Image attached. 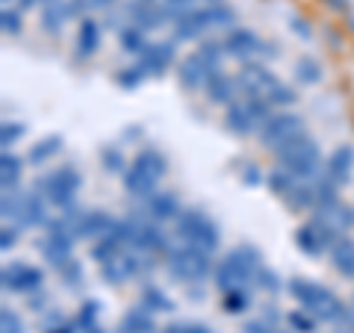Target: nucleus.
<instances>
[{"label": "nucleus", "mask_w": 354, "mask_h": 333, "mask_svg": "<svg viewBox=\"0 0 354 333\" xmlns=\"http://www.w3.org/2000/svg\"><path fill=\"white\" fill-rule=\"evenodd\" d=\"M286 292H290V298L298 307L307 310V313L319 321L339 325V321L348 316V307L342 304V298L334 289H328L325 283L307 280V277H292V280L286 283Z\"/></svg>", "instance_id": "obj_1"}, {"label": "nucleus", "mask_w": 354, "mask_h": 333, "mask_svg": "<svg viewBox=\"0 0 354 333\" xmlns=\"http://www.w3.org/2000/svg\"><path fill=\"white\" fill-rule=\"evenodd\" d=\"M260 265H263L260 248L248 245V242H242V245L230 248L225 257L216 263V272H213L216 289L221 295L234 292V289H248V283H254V277H257Z\"/></svg>", "instance_id": "obj_2"}, {"label": "nucleus", "mask_w": 354, "mask_h": 333, "mask_svg": "<svg viewBox=\"0 0 354 333\" xmlns=\"http://www.w3.org/2000/svg\"><path fill=\"white\" fill-rule=\"evenodd\" d=\"M165 174H169V160L157 148H142L130 160L127 171L121 174V183H124V192L133 198H151L160 189Z\"/></svg>", "instance_id": "obj_3"}, {"label": "nucleus", "mask_w": 354, "mask_h": 333, "mask_svg": "<svg viewBox=\"0 0 354 333\" xmlns=\"http://www.w3.org/2000/svg\"><path fill=\"white\" fill-rule=\"evenodd\" d=\"M274 160H278L281 169H286L290 174H295L298 180H313L325 171V160H322V148L319 142L310 136V133H301L292 142H286L278 151H272Z\"/></svg>", "instance_id": "obj_4"}, {"label": "nucleus", "mask_w": 354, "mask_h": 333, "mask_svg": "<svg viewBox=\"0 0 354 333\" xmlns=\"http://www.w3.org/2000/svg\"><path fill=\"white\" fill-rule=\"evenodd\" d=\"M236 24V12L234 6L221 3H204V6H195L189 9L186 15H180L174 21V41H189V39H198L204 36L207 30H216V27H234Z\"/></svg>", "instance_id": "obj_5"}, {"label": "nucleus", "mask_w": 354, "mask_h": 333, "mask_svg": "<svg viewBox=\"0 0 354 333\" xmlns=\"http://www.w3.org/2000/svg\"><path fill=\"white\" fill-rule=\"evenodd\" d=\"M165 269L174 280H180L186 286H195L201 283L204 277H209L216 272V263H213V254L204 251V248H195V245H174L165 251Z\"/></svg>", "instance_id": "obj_6"}, {"label": "nucleus", "mask_w": 354, "mask_h": 333, "mask_svg": "<svg viewBox=\"0 0 354 333\" xmlns=\"http://www.w3.org/2000/svg\"><path fill=\"white\" fill-rule=\"evenodd\" d=\"M174 233L186 245L204 248L209 254H216L221 248V230L204 209H183V213L174 218Z\"/></svg>", "instance_id": "obj_7"}, {"label": "nucleus", "mask_w": 354, "mask_h": 333, "mask_svg": "<svg viewBox=\"0 0 354 333\" xmlns=\"http://www.w3.org/2000/svg\"><path fill=\"white\" fill-rule=\"evenodd\" d=\"M3 218H15L21 227H44L48 225V198L36 186L32 192H3Z\"/></svg>", "instance_id": "obj_8"}, {"label": "nucleus", "mask_w": 354, "mask_h": 333, "mask_svg": "<svg viewBox=\"0 0 354 333\" xmlns=\"http://www.w3.org/2000/svg\"><path fill=\"white\" fill-rule=\"evenodd\" d=\"M269 115H272L269 101L254 97V95H242L234 104H227L225 124L236 136H251V133H260V127L269 121Z\"/></svg>", "instance_id": "obj_9"}, {"label": "nucleus", "mask_w": 354, "mask_h": 333, "mask_svg": "<svg viewBox=\"0 0 354 333\" xmlns=\"http://www.w3.org/2000/svg\"><path fill=\"white\" fill-rule=\"evenodd\" d=\"M36 189H39L44 198H48V204L65 209V207L74 204L77 192L83 189V174L71 162L68 165H59V169H53V171H48L44 177H39Z\"/></svg>", "instance_id": "obj_10"}, {"label": "nucleus", "mask_w": 354, "mask_h": 333, "mask_svg": "<svg viewBox=\"0 0 354 333\" xmlns=\"http://www.w3.org/2000/svg\"><path fill=\"white\" fill-rule=\"evenodd\" d=\"M339 236H346V233L339 227H334L322 216H313L310 221H304V225H298L292 233L295 248L301 254H307V257H322V254H328L339 242Z\"/></svg>", "instance_id": "obj_11"}, {"label": "nucleus", "mask_w": 354, "mask_h": 333, "mask_svg": "<svg viewBox=\"0 0 354 333\" xmlns=\"http://www.w3.org/2000/svg\"><path fill=\"white\" fill-rule=\"evenodd\" d=\"M74 242H77V236L59 216V218H50L48 225H44V236L39 239V251L53 269H62L65 263L74 260Z\"/></svg>", "instance_id": "obj_12"}, {"label": "nucleus", "mask_w": 354, "mask_h": 333, "mask_svg": "<svg viewBox=\"0 0 354 333\" xmlns=\"http://www.w3.org/2000/svg\"><path fill=\"white\" fill-rule=\"evenodd\" d=\"M221 48H225V57H234L239 62H248V59H266V57H274V44L263 41L257 32L248 30V27H230L227 36L221 39Z\"/></svg>", "instance_id": "obj_13"}, {"label": "nucleus", "mask_w": 354, "mask_h": 333, "mask_svg": "<svg viewBox=\"0 0 354 333\" xmlns=\"http://www.w3.org/2000/svg\"><path fill=\"white\" fill-rule=\"evenodd\" d=\"M301 133H307L304 127V118L298 113H290V109H278V113H272L269 121L260 127V142L266 151H278L281 145H286V142H292L295 136H301Z\"/></svg>", "instance_id": "obj_14"}, {"label": "nucleus", "mask_w": 354, "mask_h": 333, "mask_svg": "<svg viewBox=\"0 0 354 333\" xmlns=\"http://www.w3.org/2000/svg\"><path fill=\"white\" fill-rule=\"evenodd\" d=\"M62 221L71 227L77 239H92V242L101 239L115 225V218L106 209H77L74 204L62 209Z\"/></svg>", "instance_id": "obj_15"}, {"label": "nucleus", "mask_w": 354, "mask_h": 333, "mask_svg": "<svg viewBox=\"0 0 354 333\" xmlns=\"http://www.w3.org/2000/svg\"><path fill=\"white\" fill-rule=\"evenodd\" d=\"M148 260H145V254L136 251V248H121L115 257H109L104 263H97V272H101V280L109 283V286H121V283H127L130 277H139L142 272L148 269Z\"/></svg>", "instance_id": "obj_16"}, {"label": "nucleus", "mask_w": 354, "mask_h": 333, "mask_svg": "<svg viewBox=\"0 0 354 333\" xmlns=\"http://www.w3.org/2000/svg\"><path fill=\"white\" fill-rule=\"evenodd\" d=\"M0 283H3V292L30 295V292H39L44 286V272L39 265H30V263H12L3 269V274H0Z\"/></svg>", "instance_id": "obj_17"}, {"label": "nucleus", "mask_w": 354, "mask_h": 333, "mask_svg": "<svg viewBox=\"0 0 354 333\" xmlns=\"http://www.w3.org/2000/svg\"><path fill=\"white\" fill-rule=\"evenodd\" d=\"M236 83H239V95H254V97H269V92L274 86H278L281 80L274 77L260 59H248L242 62V68L236 74Z\"/></svg>", "instance_id": "obj_18"}, {"label": "nucleus", "mask_w": 354, "mask_h": 333, "mask_svg": "<svg viewBox=\"0 0 354 333\" xmlns=\"http://www.w3.org/2000/svg\"><path fill=\"white\" fill-rule=\"evenodd\" d=\"M130 248H136L142 254H165L171 245H169V236H165V230L160 227V221H153V218H145V221H139V218H133V245Z\"/></svg>", "instance_id": "obj_19"}, {"label": "nucleus", "mask_w": 354, "mask_h": 333, "mask_svg": "<svg viewBox=\"0 0 354 333\" xmlns=\"http://www.w3.org/2000/svg\"><path fill=\"white\" fill-rule=\"evenodd\" d=\"M127 21L136 24L139 30H157L171 18L162 9L160 0H133V3L127 6Z\"/></svg>", "instance_id": "obj_20"}, {"label": "nucleus", "mask_w": 354, "mask_h": 333, "mask_svg": "<svg viewBox=\"0 0 354 333\" xmlns=\"http://www.w3.org/2000/svg\"><path fill=\"white\" fill-rule=\"evenodd\" d=\"M174 62V39L169 41H148V48L139 53V68L145 71L148 77H157L162 74L169 65Z\"/></svg>", "instance_id": "obj_21"}, {"label": "nucleus", "mask_w": 354, "mask_h": 333, "mask_svg": "<svg viewBox=\"0 0 354 333\" xmlns=\"http://www.w3.org/2000/svg\"><path fill=\"white\" fill-rule=\"evenodd\" d=\"M204 95L209 97V104H221V106L234 104L239 95V83H236V77H230L225 71H213L204 83Z\"/></svg>", "instance_id": "obj_22"}, {"label": "nucleus", "mask_w": 354, "mask_h": 333, "mask_svg": "<svg viewBox=\"0 0 354 333\" xmlns=\"http://www.w3.org/2000/svg\"><path fill=\"white\" fill-rule=\"evenodd\" d=\"M213 74L207 68V62L198 57V50H192L189 57H183L180 65H177V80H180L183 88H189V92H198V88H204L207 77Z\"/></svg>", "instance_id": "obj_23"}, {"label": "nucleus", "mask_w": 354, "mask_h": 333, "mask_svg": "<svg viewBox=\"0 0 354 333\" xmlns=\"http://www.w3.org/2000/svg\"><path fill=\"white\" fill-rule=\"evenodd\" d=\"M145 213L153 221H174L183 213V207H180V198H177L174 192H169V189H157V192L148 198Z\"/></svg>", "instance_id": "obj_24"}, {"label": "nucleus", "mask_w": 354, "mask_h": 333, "mask_svg": "<svg viewBox=\"0 0 354 333\" xmlns=\"http://www.w3.org/2000/svg\"><path fill=\"white\" fill-rule=\"evenodd\" d=\"M354 171V145H337L330 151V157L325 160V174L334 183H348V177Z\"/></svg>", "instance_id": "obj_25"}, {"label": "nucleus", "mask_w": 354, "mask_h": 333, "mask_svg": "<svg viewBox=\"0 0 354 333\" xmlns=\"http://www.w3.org/2000/svg\"><path fill=\"white\" fill-rule=\"evenodd\" d=\"M97 48H101V24L95 18L83 15L80 18V27H77V57H95Z\"/></svg>", "instance_id": "obj_26"}, {"label": "nucleus", "mask_w": 354, "mask_h": 333, "mask_svg": "<svg viewBox=\"0 0 354 333\" xmlns=\"http://www.w3.org/2000/svg\"><path fill=\"white\" fill-rule=\"evenodd\" d=\"M281 201L292 209V213H301V209H313L316 207V189L313 180H298L290 192H286Z\"/></svg>", "instance_id": "obj_27"}, {"label": "nucleus", "mask_w": 354, "mask_h": 333, "mask_svg": "<svg viewBox=\"0 0 354 333\" xmlns=\"http://www.w3.org/2000/svg\"><path fill=\"white\" fill-rule=\"evenodd\" d=\"M328 254H330V265L342 277H354V242L348 236H339V242Z\"/></svg>", "instance_id": "obj_28"}, {"label": "nucleus", "mask_w": 354, "mask_h": 333, "mask_svg": "<svg viewBox=\"0 0 354 333\" xmlns=\"http://www.w3.org/2000/svg\"><path fill=\"white\" fill-rule=\"evenodd\" d=\"M121 333H157V325H153V313L145 307H133L130 313H124L121 318Z\"/></svg>", "instance_id": "obj_29"}, {"label": "nucleus", "mask_w": 354, "mask_h": 333, "mask_svg": "<svg viewBox=\"0 0 354 333\" xmlns=\"http://www.w3.org/2000/svg\"><path fill=\"white\" fill-rule=\"evenodd\" d=\"M21 171H24V160L3 151V157H0V186H3V192H15L21 183Z\"/></svg>", "instance_id": "obj_30"}, {"label": "nucleus", "mask_w": 354, "mask_h": 333, "mask_svg": "<svg viewBox=\"0 0 354 333\" xmlns=\"http://www.w3.org/2000/svg\"><path fill=\"white\" fill-rule=\"evenodd\" d=\"M139 304L145 307V310H151L153 316H157V313H174V301H171V295H165V292L160 289V286H153V283H148L145 289H142Z\"/></svg>", "instance_id": "obj_31"}, {"label": "nucleus", "mask_w": 354, "mask_h": 333, "mask_svg": "<svg viewBox=\"0 0 354 333\" xmlns=\"http://www.w3.org/2000/svg\"><path fill=\"white\" fill-rule=\"evenodd\" d=\"M59 151H62V136H44L30 148L27 162L30 165H44V162H50L53 157H57Z\"/></svg>", "instance_id": "obj_32"}, {"label": "nucleus", "mask_w": 354, "mask_h": 333, "mask_svg": "<svg viewBox=\"0 0 354 333\" xmlns=\"http://www.w3.org/2000/svg\"><path fill=\"white\" fill-rule=\"evenodd\" d=\"M118 44H121V50L124 53H139L148 48V39H145V30H139L136 24H127V27H121L118 30Z\"/></svg>", "instance_id": "obj_33"}, {"label": "nucleus", "mask_w": 354, "mask_h": 333, "mask_svg": "<svg viewBox=\"0 0 354 333\" xmlns=\"http://www.w3.org/2000/svg\"><path fill=\"white\" fill-rule=\"evenodd\" d=\"M295 80L304 86H316L322 80V65H319L313 57H301L295 59Z\"/></svg>", "instance_id": "obj_34"}, {"label": "nucleus", "mask_w": 354, "mask_h": 333, "mask_svg": "<svg viewBox=\"0 0 354 333\" xmlns=\"http://www.w3.org/2000/svg\"><path fill=\"white\" fill-rule=\"evenodd\" d=\"M295 183H298V177L290 174L286 169H281V165L278 169H272V174H266V186H269V192H274L278 198H283Z\"/></svg>", "instance_id": "obj_35"}, {"label": "nucleus", "mask_w": 354, "mask_h": 333, "mask_svg": "<svg viewBox=\"0 0 354 333\" xmlns=\"http://www.w3.org/2000/svg\"><path fill=\"white\" fill-rule=\"evenodd\" d=\"M97 316H101V301L88 298V301H83L80 313H77V327H80L83 333L95 330V327H97Z\"/></svg>", "instance_id": "obj_36"}, {"label": "nucleus", "mask_w": 354, "mask_h": 333, "mask_svg": "<svg viewBox=\"0 0 354 333\" xmlns=\"http://www.w3.org/2000/svg\"><path fill=\"white\" fill-rule=\"evenodd\" d=\"M221 307H225V313H230V316L245 313V310L251 307V292H248V289L225 292V298H221Z\"/></svg>", "instance_id": "obj_37"}, {"label": "nucleus", "mask_w": 354, "mask_h": 333, "mask_svg": "<svg viewBox=\"0 0 354 333\" xmlns=\"http://www.w3.org/2000/svg\"><path fill=\"white\" fill-rule=\"evenodd\" d=\"M295 97H298V95H295V88H292V86H286V83L281 80V83L269 92V97H266V101H269L272 109H274V106H278V109H286V106H292V104H295Z\"/></svg>", "instance_id": "obj_38"}, {"label": "nucleus", "mask_w": 354, "mask_h": 333, "mask_svg": "<svg viewBox=\"0 0 354 333\" xmlns=\"http://www.w3.org/2000/svg\"><path fill=\"white\" fill-rule=\"evenodd\" d=\"M101 162H104V169H106V171H113V174H124V171H127L124 153H121L115 145L101 148Z\"/></svg>", "instance_id": "obj_39"}, {"label": "nucleus", "mask_w": 354, "mask_h": 333, "mask_svg": "<svg viewBox=\"0 0 354 333\" xmlns=\"http://www.w3.org/2000/svg\"><path fill=\"white\" fill-rule=\"evenodd\" d=\"M316 321L319 318H313L307 310H292V313L286 316V325L292 327V333H316Z\"/></svg>", "instance_id": "obj_40"}, {"label": "nucleus", "mask_w": 354, "mask_h": 333, "mask_svg": "<svg viewBox=\"0 0 354 333\" xmlns=\"http://www.w3.org/2000/svg\"><path fill=\"white\" fill-rule=\"evenodd\" d=\"M254 283H257L263 292H272V295L283 289V283H281V274H278V272H272L269 265H260V272H257V277H254Z\"/></svg>", "instance_id": "obj_41"}, {"label": "nucleus", "mask_w": 354, "mask_h": 333, "mask_svg": "<svg viewBox=\"0 0 354 333\" xmlns=\"http://www.w3.org/2000/svg\"><path fill=\"white\" fill-rule=\"evenodd\" d=\"M145 80H148V74L142 71L139 65H130V68H121V71L115 74V83H118L121 88H139Z\"/></svg>", "instance_id": "obj_42"}, {"label": "nucleus", "mask_w": 354, "mask_h": 333, "mask_svg": "<svg viewBox=\"0 0 354 333\" xmlns=\"http://www.w3.org/2000/svg\"><path fill=\"white\" fill-rule=\"evenodd\" d=\"M24 133H27V127L21 124V121H3V127H0V145H3V151H9L15 142H21Z\"/></svg>", "instance_id": "obj_43"}, {"label": "nucleus", "mask_w": 354, "mask_h": 333, "mask_svg": "<svg viewBox=\"0 0 354 333\" xmlns=\"http://www.w3.org/2000/svg\"><path fill=\"white\" fill-rule=\"evenodd\" d=\"M0 333H24V321L12 307H0Z\"/></svg>", "instance_id": "obj_44"}, {"label": "nucleus", "mask_w": 354, "mask_h": 333, "mask_svg": "<svg viewBox=\"0 0 354 333\" xmlns=\"http://www.w3.org/2000/svg\"><path fill=\"white\" fill-rule=\"evenodd\" d=\"M59 274H62V280H65V286H71V289H77V286L83 283V265L77 263V260H71V263H65L62 269H59Z\"/></svg>", "instance_id": "obj_45"}, {"label": "nucleus", "mask_w": 354, "mask_h": 333, "mask_svg": "<svg viewBox=\"0 0 354 333\" xmlns=\"http://www.w3.org/2000/svg\"><path fill=\"white\" fill-rule=\"evenodd\" d=\"M239 180L254 189V186H260L266 177H263V171L257 169V162H245V165H242V171H239Z\"/></svg>", "instance_id": "obj_46"}, {"label": "nucleus", "mask_w": 354, "mask_h": 333, "mask_svg": "<svg viewBox=\"0 0 354 333\" xmlns=\"http://www.w3.org/2000/svg\"><path fill=\"white\" fill-rule=\"evenodd\" d=\"M0 24H3V32H21V12H15V9H3V12H0Z\"/></svg>", "instance_id": "obj_47"}, {"label": "nucleus", "mask_w": 354, "mask_h": 333, "mask_svg": "<svg viewBox=\"0 0 354 333\" xmlns=\"http://www.w3.org/2000/svg\"><path fill=\"white\" fill-rule=\"evenodd\" d=\"M18 245V230L15 227H3V233H0V248L9 251Z\"/></svg>", "instance_id": "obj_48"}, {"label": "nucleus", "mask_w": 354, "mask_h": 333, "mask_svg": "<svg viewBox=\"0 0 354 333\" xmlns=\"http://www.w3.org/2000/svg\"><path fill=\"white\" fill-rule=\"evenodd\" d=\"M242 333H274V327L266 325L263 318H254V321H248V325L242 327Z\"/></svg>", "instance_id": "obj_49"}, {"label": "nucleus", "mask_w": 354, "mask_h": 333, "mask_svg": "<svg viewBox=\"0 0 354 333\" xmlns=\"http://www.w3.org/2000/svg\"><path fill=\"white\" fill-rule=\"evenodd\" d=\"M290 30L292 32H298V36H301V39H310V36H313V30H310L307 24H304V18H290Z\"/></svg>", "instance_id": "obj_50"}, {"label": "nucleus", "mask_w": 354, "mask_h": 333, "mask_svg": "<svg viewBox=\"0 0 354 333\" xmlns=\"http://www.w3.org/2000/svg\"><path fill=\"white\" fill-rule=\"evenodd\" d=\"M325 3H328L330 9H337V12H348L354 0H325Z\"/></svg>", "instance_id": "obj_51"}, {"label": "nucleus", "mask_w": 354, "mask_h": 333, "mask_svg": "<svg viewBox=\"0 0 354 333\" xmlns=\"http://www.w3.org/2000/svg\"><path fill=\"white\" fill-rule=\"evenodd\" d=\"M80 327L77 325H71V321H62V325H57V327H48V333H77Z\"/></svg>", "instance_id": "obj_52"}, {"label": "nucleus", "mask_w": 354, "mask_h": 333, "mask_svg": "<svg viewBox=\"0 0 354 333\" xmlns=\"http://www.w3.org/2000/svg\"><path fill=\"white\" fill-rule=\"evenodd\" d=\"M339 327L346 330V333H354V310H348V316L339 321Z\"/></svg>", "instance_id": "obj_53"}, {"label": "nucleus", "mask_w": 354, "mask_h": 333, "mask_svg": "<svg viewBox=\"0 0 354 333\" xmlns=\"http://www.w3.org/2000/svg\"><path fill=\"white\" fill-rule=\"evenodd\" d=\"M186 330H189V333H213L207 325H198V321H186Z\"/></svg>", "instance_id": "obj_54"}, {"label": "nucleus", "mask_w": 354, "mask_h": 333, "mask_svg": "<svg viewBox=\"0 0 354 333\" xmlns=\"http://www.w3.org/2000/svg\"><path fill=\"white\" fill-rule=\"evenodd\" d=\"M88 9H106V6H113L115 0H86Z\"/></svg>", "instance_id": "obj_55"}, {"label": "nucleus", "mask_w": 354, "mask_h": 333, "mask_svg": "<svg viewBox=\"0 0 354 333\" xmlns=\"http://www.w3.org/2000/svg\"><path fill=\"white\" fill-rule=\"evenodd\" d=\"M162 333H189V330H186V321H180V325H169Z\"/></svg>", "instance_id": "obj_56"}, {"label": "nucleus", "mask_w": 354, "mask_h": 333, "mask_svg": "<svg viewBox=\"0 0 354 333\" xmlns=\"http://www.w3.org/2000/svg\"><path fill=\"white\" fill-rule=\"evenodd\" d=\"M21 3V9H30V6H36V3H41V0H18Z\"/></svg>", "instance_id": "obj_57"}, {"label": "nucleus", "mask_w": 354, "mask_h": 333, "mask_svg": "<svg viewBox=\"0 0 354 333\" xmlns=\"http://www.w3.org/2000/svg\"><path fill=\"white\" fill-rule=\"evenodd\" d=\"M88 333H106V330H101V327H95V330H88Z\"/></svg>", "instance_id": "obj_58"}, {"label": "nucleus", "mask_w": 354, "mask_h": 333, "mask_svg": "<svg viewBox=\"0 0 354 333\" xmlns=\"http://www.w3.org/2000/svg\"><path fill=\"white\" fill-rule=\"evenodd\" d=\"M351 307H354V295H351Z\"/></svg>", "instance_id": "obj_59"}, {"label": "nucleus", "mask_w": 354, "mask_h": 333, "mask_svg": "<svg viewBox=\"0 0 354 333\" xmlns=\"http://www.w3.org/2000/svg\"><path fill=\"white\" fill-rule=\"evenodd\" d=\"M3 3H9V0H3Z\"/></svg>", "instance_id": "obj_60"}, {"label": "nucleus", "mask_w": 354, "mask_h": 333, "mask_svg": "<svg viewBox=\"0 0 354 333\" xmlns=\"http://www.w3.org/2000/svg\"><path fill=\"white\" fill-rule=\"evenodd\" d=\"M339 330H342V327H339ZM342 333H346V330H342Z\"/></svg>", "instance_id": "obj_61"}]
</instances>
